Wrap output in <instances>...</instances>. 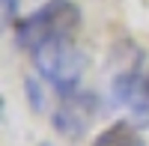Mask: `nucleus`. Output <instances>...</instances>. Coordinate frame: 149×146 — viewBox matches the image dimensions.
<instances>
[{
    "label": "nucleus",
    "mask_w": 149,
    "mask_h": 146,
    "mask_svg": "<svg viewBox=\"0 0 149 146\" xmlns=\"http://www.w3.org/2000/svg\"><path fill=\"white\" fill-rule=\"evenodd\" d=\"M98 111H102V99L90 90H74L60 95V104L51 113V125L60 137L66 140H81L90 134Z\"/></svg>",
    "instance_id": "nucleus-3"
},
{
    "label": "nucleus",
    "mask_w": 149,
    "mask_h": 146,
    "mask_svg": "<svg viewBox=\"0 0 149 146\" xmlns=\"http://www.w3.org/2000/svg\"><path fill=\"white\" fill-rule=\"evenodd\" d=\"M39 146H51V143H39Z\"/></svg>",
    "instance_id": "nucleus-8"
},
{
    "label": "nucleus",
    "mask_w": 149,
    "mask_h": 146,
    "mask_svg": "<svg viewBox=\"0 0 149 146\" xmlns=\"http://www.w3.org/2000/svg\"><path fill=\"white\" fill-rule=\"evenodd\" d=\"M93 146H143V137L134 122L119 119V122H110L104 131H98Z\"/></svg>",
    "instance_id": "nucleus-4"
},
{
    "label": "nucleus",
    "mask_w": 149,
    "mask_h": 146,
    "mask_svg": "<svg viewBox=\"0 0 149 146\" xmlns=\"http://www.w3.org/2000/svg\"><path fill=\"white\" fill-rule=\"evenodd\" d=\"M128 113H131V122L137 128H149V72L137 78L134 90L128 95Z\"/></svg>",
    "instance_id": "nucleus-5"
},
{
    "label": "nucleus",
    "mask_w": 149,
    "mask_h": 146,
    "mask_svg": "<svg viewBox=\"0 0 149 146\" xmlns=\"http://www.w3.org/2000/svg\"><path fill=\"white\" fill-rule=\"evenodd\" d=\"M27 92H30V104H33V111H42V90L36 87L33 81H27Z\"/></svg>",
    "instance_id": "nucleus-6"
},
{
    "label": "nucleus",
    "mask_w": 149,
    "mask_h": 146,
    "mask_svg": "<svg viewBox=\"0 0 149 146\" xmlns=\"http://www.w3.org/2000/svg\"><path fill=\"white\" fill-rule=\"evenodd\" d=\"M78 24H81V6L74 0H48L36 12L15 21V45L33 54L51 39L72 36Z\"/></svg>",
    "instance_id": "nucleus-1"
},
{
    "label": "nucleus",
    "mask_w": 149,
    "mask_h": 146,
    "mask_svg": "<svg viewBox=\"0 0 149 146\" xmlns=\"http://www.w3.org/2000/svg\"><path fill=\"white\" fill-rule=\"evenodd\" d=\"M15 9H18V0H3V18L6 21L15 18Z\"/></svg>",
    "instance_id": "nucleus-7"
},
{
    "label": "nucleus",
    "mask_w": 149,
    "mask_h": 146,
    "mask_svg": "<svg viewBox=\"0 0 149 146\" xmlns=\"http://www.w3.org/2000/svg\"><path fill=\"white\" fill-rule=\"evenodd\" d=\"M33 66L60 95H66L81 87L86 60L81 48L72 42V36H63V39H51L39 51H33Z\"/></svg>",
    "instance_id": "nucleus-2"
}]
</instances>
